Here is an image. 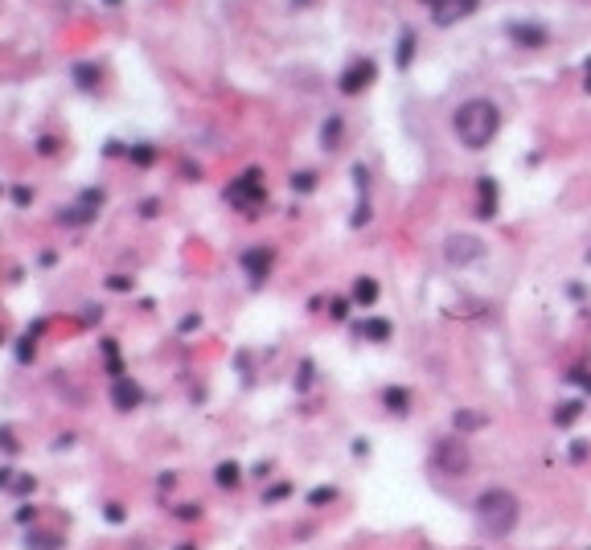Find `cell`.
Wrapping results in <instances>:
<instances>
[{
	"label": "cell",
	"mask_w": 591,
	"mask_h": 550,
	"mask_svg": "<svg viewBox=\"0 0 591 550\" xmlns=\"http://www.w3.org/2000/svg\"><path fill=\"white\" fill-rule=\"evenodd\" d=\"M431 464L440 468V472H448V477H460V472L468 468V448H464L460 439H435Z\"/></svg>",
	"instance_id": "277c9868"
},
{
	"label": "cell",
	"mask_w": 591,
	"mask_h": 550,
	"mask_svg": "<svg viewBox=\"0 0 591 550\" xmlns=\"http://www.w3.org/2000/svg\"><path fill=\"white\" fill-rule=\"evenodd\" d=\"M243 267L251 271V280H267V267H271V250H246L243 255Z\"/></svg>",
	"instance_id": "8fae6325"
},
{
	"label": "cell",
	"mask_w": 591,
	"mask_h": 550,
	"mask_svg": "<svg viewBox=\"0 0 591 550\" xmlns=\"http://www.w3.org/2000/svg\"><path fill=\"white\" fill-rule=\"evenodd\" d=\"M226 201H234L243 214H259V205L267 201V189H263V173H259V168H246L243 177L226 189Z\"/></svg>",
	"instance_id": "3957f363"
},
{
	"label": "cell",
	"mask_w": 591,
	"mask_h": 550,
	"mask_svg": "<svg viewBox=\"0 0 591 550\" xmlns=\"http://www.w3.org/2000/svg\"><path fill=\"white\" fill-rule=\"evenodd\" d=\"M279 497H288V484H276V489L267 493V501H279Z\"/></svg>",
	"instance_id": "484cf974"
},
{
	"label": "cell",
	"mask_w": 591,
	"mask_h": 550,
	"mask_svg": "<svg viewBox=\"0 0 591 550\" xmlns=\"http://www.w3.org/2000/svg\"><path fill=\"white\" fill-rule=\"evenodd\" d=\"M509 37H513V41H517V46H525V50H538V46H546V41H550V34H546V29H542V25H534V21H513V25H509Z\"/></svg>",
	"instance_id": "52a82bcc"
},
{
	"label": "cell",
	"mask_w": 591,
	"mask_h": 550,
	"mask_svg": "<svg viewBox=\"0 0 591 550\" xmlns=\"http://www.w3.org/2000/svg\"><path fill=\"white\" fill-rule=\"evenodd\" d=\"M74 74H79V86H86V91H91V86H95V74H98V70H95V66H74Z\"/></svg>",
	"instance_id": "ac0fdd59"
},
{
	"label": "cell",
	"mask_w": 591,
	"mask_h": 550,
	"mask_svg": "<svg viewBox=\"0 0 591 550\" xmlns=\"http://www.w3.org/2000/svg\"><path fill=\"white\" fill-rule=\"evenodd\" d=\"M111 399H115V407L119 411H131V407H140V399H144V390L136 382H128V378H115V390H111Z\"/></svg>",
	"instance_id": "9c48e42d"
},
{
	"label": "cell",
	"mask_w": 591,
	"mask_h": 550,
	"mask_svg": "<svg viewBox=\"0 0 591 550\" xmlns=\"http://www.w3.org/2000/svg\"><path fill=\"white\" fill-rule=\"evenodd\" d=\"M476 526L485 538H509L513 526H517V517H522V501L513 497L509 489H485L480 497H476Z\"/></svg>",
	"instance_id": "7a4b0ae2"
},
{
	"label": "cell",
	"mask_w": 591,
	"mask_h": 550,
	"mask_svg": "<svg viewBox=\"0 0 591 550\" xmlns=\"http://www.w3.org/2000/svg\"><path fill=\"white\" fill-rule=\"evenodd\" d=\"M485 415H456V427H480Z\"/></svg>",
	"instance_id": "44dd1931"
},
{
	"label": "cell",
	"mask_w": 591,
	"mask_h": 550,
	"mask_svg": "<svg viewBox=\"0 0 591 550\" xmlns=\"http://www.w3.org/2000/svg\"><path fill=\"white\" fill-rule=\"evenodd\" d=\"M452 132L464 148H489L492 136L501 132V111H497V103L492 99H468L456 107V116H452Z\"/></svg>",
	"instance_id": "6da1fadb"
},
{
	"label": "cell",
	"mask_w": 591,
	"mask_h": 550,
	"mask_svg": "<svg viewBox=\"0 0 591 550\" xmlns=\"http://www.w3.org/2000/svg\"><path fill=\"white\" fill-rule=\"evenodd\" d=\"M337 136H341V119L325 123V148H337Z\"/></svg>",
	"instance_id": "d6986e66"
},
{
	"label": "cell",
	"mask_w": 591,
	"mask_h": 550,
	"mask_svg": "<svg viewBox=\"0 0 591 550\" xmlns=\"http://www.w3.org/2000/svg\"><path fill=\"white\" fill-rule=\"evenodd\" d=\"M13 468H0V484H13V477H9Z\"/></svg>",
	"instance_id": "83f0119b"
},
{
	"label": "cell",
	"mask_w": 591,
	"mask_h": 550,
	"mask_svg": "<svg viewBox=\"0 0 591 550\" xmlns=\"http://www.w3.org/2000/svg\"><path fill=\"white\" fill-rule=\"evenodd\" d=\"M345 312H349V308H345V300H333V317L345 320Z\"/></svg>",
	"instance_id": "4316f807"
},
{
	"label": "cell",
	"mask_w": 591,
	"mask_h": 550,
	"mask_svg": "<svg viewBox=\"0 0 591 550\" xmlns=\"http://www.w3.org/2000/svg\"><path fill=\"white\" fill-rule=\"evenodd\" d=\"M292 185H296V189H304V193H308V189H312V185H316V181H312V173H300V177H292Z\"/></svg>",
	"instance_id": "603a6c76"
},
{
	"label": "cell",
	"mask_w": 591,
	"mask_h": 550,
	"mask_svg": "<svg viewBox=\"0 0 591 550\" xmlns=\"http://www.w3.org/2000/svg\"><path fill=\"white\" fill-rule=\"evenodd\" d=\"M390 333H394V325H390V320H382V317L358 320V337H365V341H390Z\"/></svg>",
	"instance_id": "30bf717a"
},
{
	"label": "cell",
	"mask_w": 591,
	"mask_h": 550,
	"mask_svg": "<svg viewBox=\"0 0 591 550\" xmlns=\"http://www.w3.org/2000/svg\"><path fill=\"white\" fill-rule=\"evenodd\" d=\"M579 411H583V407H579V402H562V411H558V423H571V419H579Z\"/></svg>",
	"instance_id": "ffe728a7"
},
{
	"label": "cell",
	"mask_w": 591,
	"mask_h": 550,
	"mask_svg": "<svg viewBox=\"0 0 591 550\" xmlns=\"http://www.w3.org/2000/svg\"><path fill=\"white\" fill-rule=\"evenodd\" d=\"M587 259H591V255H587Z\"/></svg>",
	"instance_id": "f546056e"
},
{
	"label": "cell",
	"mask_w": 591,
	"mask_h": 550,
	"mask_svg": "<svg viewBox=\"0 0 591 550\" xmlns=\"http://www.w3.org/2000/svg\"><path fill=\"white\" fill-rule=\"evenodd\" d=\"M152 156H156V152H152V148H136V152H131V161H136V165H148Z\"/></svg>",
	"instance_id": "cb8c5ba5"
},
{
	"label": "cell",
	"mask_w": 591,
	"mask_h": 550,
	"mask_svg": "<svg viewBox=\"0 0 591 550\" xmlns=\"http://www.w3.org/2000/svg\"><path fill=\"white\" fill-rule=\"evenodd\" d=\"M213 481L222 484V489H234L238 484V464H218V477Z\"/></svg>",
	"instance_id": "9a60e30c"
},
{
	"label": "cell",
	"mask_w": 591,
	"mask_h": 550,
	"mask_svg": "<svg viewBox=\"0 0 591 550\" xmlns=\"http://www.w3.org/2000/svg\"><path fill=\"white\" fill-rule=\"evenodd\" d=\"M41 333V329H29V333L21 337V345H16V357H21V362H29L33 357V337Z\"/></svg>",
	"instance_id": "2e32d148"
},
{
	"label": "cell",
	"mask_w": 591,
	"mask_h": 550,
	"mask_svg": "<svg viewBox=\"0 0 591 550\" xmlns=\"http://www.w3.org/2000/svg\"><path fill=\"white\" fill-rule=\"evenodd\" d=\"M443 255H448V263H452V267H468V263H476V259L485 255V243H480L476 234H452V238L443 243Z\"/></svg>",
	"instance_id": "5b68a950"
},
{
	"label": "cell",
	"mask_w": 591,
	"mask_h": 550,
	"mask_svg": "<svg viewBox=\"0 0 591 550\" xmlns=\"http://www.w3.org/2000/svg\"><path fill=\"white\" fill-rule=\"evenodd\" d=\"M107 284H111L115 292H128V287H131V280H128V275H111V280H107Z\"/></svg>",
	"instance_id": "d4e9b609"
},
{
	"label": "cell",
	"mask_w": 591,
	"mask_h": 550,
	"mask_svg": "<svg viewBox=\"0 0 591 550\" xmlns=\"http://www.w3.org/2000/svg\"><path fill=\"white\" fill-rule=\"evenodd\" d=\"M353 300H358L361 308H370V304L378 300V284L370 280V275H361L358 284H353Z\"/></svg>",
	"instance_id": "4fadbf2b"
},
{
	"label": "cell",
	"mask_w": 591,
	"mask_h": 550,
	"mask_svg": "<svg viewBox=\"0 0 591 550\" xmlns=\"http://www.w3.org/2000/svg\"><path fill=\"white\" fill-rule=\"evenodd\" d=\"M333 497H337V493H333V489H316V493H312V505H325V501H333Z\"/></svg>",
	"instance_id": "7402d4cb"
},
{
	"label": "cell",
	"mask_w": 591,
	"mask_h": 550,
	"mask_svg": "<svg viewBox=\"0 0 591 550\" xmlns=\"http://www.w3.org/2000/svg\"><path fill=\"white\" fill-rule=\"evenodd\" d=\"M476 9V0H435V21L440 25H452V21L468 17Z\"/></svg>",
	"instance_id": "ba28073f"
},
{
	"label": "cell",
	"mask_w": 591,
	"mask_h": 550,
	"mask_svg": "<svg viewBox=\"0 0 591 550\" xmlns=\"http://www.w3.org/2000/svg\"><path fill=\"white\" fill-rule=\"evenodd\" d=\"M587 91H591V66H587Z\"/></svg>",
	"instance_id": "f1b7e54d"
},
{
	"label": "cell",
	"mask_w": 591,
	"mask_h": 550,
	"mask_svg": "<svg viewBox=\"0 0 591 550\" xmlns=\"http://www.w3.org/2000/svg\"><path fill=\"white\" fill-rule=\"evenodd\" d=\"M58 534H29V550L37 546V550H58V542H54Z\"/></svg>",
	"instance_id": "e0dca14e"
},
{
	"label": "cell",
	"mask_w": 591,
	"mask_h": 550,
	"mask_svg": "<svg viewBox=\"0 0 591 550\" xmlns=\"http://www.w3.org/2000/svg\"><path fill=\"white\" fill-rule=\"evenodd\" d=\"M370 83H374V62H370V58L353 62V66L341 74V91H345V95H358V91H365Z\"/></svg>",
	"instance_id": "8992f818"
},
{
	"label": "cell",
	"mask_w": 591,
	"mask_h": 550,
	"mask_svg": "<svg viewBox=\"0 0 591 550\" xmlns=\"http://www.w3.org/2000/svg\"><path fill=\"white\" fill-rule=\"evenodd\" d=\"M476 189H480V201H476V218H492V214H497V185H492L489 177H485V181L476 185Z\"/></svg>",
	"instance_id": "7c38bea8"
},
{
	"label": "cell",
	"mask_w": 591,
	"mask_h": 550,
	"mask_svg": "<svg viewBox=\"0 0 591 550\" xmlns=\"http://www.w3.org/2000/svg\"><path fill=\"white\" fill-rule=\"evenodd\" d=\"M382 399H386V407H390V411H398V415H403V411H410V407H407V402H410V394L403 390V386H390V390H386Z\"/></svg>",
	"instance_id": "5bb4252c"
}]
</instances>
